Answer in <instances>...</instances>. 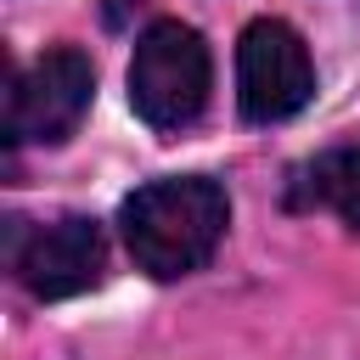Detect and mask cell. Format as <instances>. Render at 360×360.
Masks as SVG:
<instances>
[{
	"instance_id": "cell-6",
	"label": "cell",
	"mask_w": 360,
	"mask_h": 360,
	"mask_svg": "<svg viewBox=\"0 0 360 360\" xmlns=\"http://www.w3.org/2000/svg\"><path fill=\"white\" fill-rule=\"evenodd\" d=\"M292 202H304V208H332L349 231H360V146H332V152H321V158L298 174Z\"/></svg>"
},
{
	"instance_id": "cell-4",
	"label": "cell",
	"mask_w": 360,
	"mask_h": 360,
	"mask_svg": "<svg viewBox=\"0 0 360 360\" xmlns=\"http://www.w3.org/2000/svg\"><path fill=\"white\" fill-rule=\"evenodd\" d=\"M6 264L11 276L56 304V298H73V292H90L107 270V236L96 219L84 214H62L51 225H22L17 214L6 219Z\"/></svg>"
},
{
	"instance_id": "cell-1",
	"label": "cell",
	"mask_w": 360,
	"mask_h": 360,
	"mask_svg": "<svg viewBox=\"0 0 360 360\" xmlns=\"http://www.w3.org/2000/svg\"><path fill=\"white\" fill-rule=\"evenodd\" d=\"M118 225H124L129 259L146 276L174 281L214 259L231 225V202H225V186L208 174H169V180L135 186L118 208Z\"/></svg>"
},
{
	"instance_id": "cell-5",
	"label": "cell",
	"mask_w": 360,
	"mask_h": 360,
	"mask_svg": "<svg viewBox=\"0 0 360 360\" xmlns=\"http://www.w3.org/2000/svg\"><path fill=\"white\" fill-rule=\"evenodd\" d=\"M315 96V62L292 22L259 17L236 39V101L248 124H281Z\"/></svg>"
},
{
	"instance_id": "cell-2",
	"label": "cell",
	"mask_w": 360,
	"mask_h": 360,
	"mask_svg": "<svg viewBox=\"0 0 360 360\" xmlns=\"http://www.w3.org/2000/svg\"><path fill=\"white\" fill-rule=\"evenodd\" d=\"M208 90H214V56H208V39L191 22L163 17V22H152L135 39V56H129V107L141 112V124H152V129H186V124L202 118Z\"/></svg>"
},
{
	"instance_id": "cell-3",
	"label": "cell",
	"mask_w": 360,
	"mask_h": 360,
	"mask_svg": "<svg viewBox=\"0 0 360 360\" xmlns=\"http://www.w3.org/2000/svg\"><path fill=\"white\" fill-rule=\"evenodd\" d=\"M96 96V68L79 45H56L45 56H34L11 84H6V146H56L79 129V118L90 112Z\"/></svg>"
}]
</instances>
